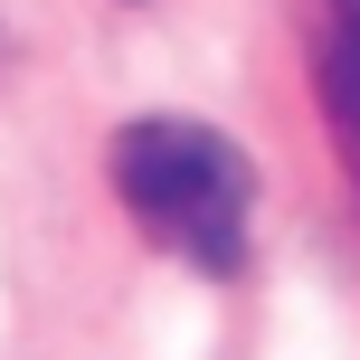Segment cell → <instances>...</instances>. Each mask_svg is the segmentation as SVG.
Here are the masks:
<instances>
[{
  "label": "cell",
  "mask_w": 360,
  "mask_h": 360,
  "mask_svg": "<svg viewBox=\"0 0 360 360\" xmlns=\"http://www.w3.org/2000/svg\"><path fill=\"white\" fill-rule=\"evenodd\" d=\"M114 199L133 209V228L152 247H171L199 275H237L247 256V209H256V171L218 124L190 114H143L114 133Z\"/></svg>",
  "instance_id": "cell-1"
},
{
  "label": "cell",
  "mask_w": 360,
  "mask_h": 360,
  "mask_svg": "<svg viewBox=\"0 0 360 360\" xmlns=\"http://www.w3.org/2000/svg\"><path fill=\"white\" fill-rule=\"evenodd\" d=\"M313 86H323V114H332L342 162L360 180V0H323L313 10Z\"/></svg>",
  "instance_id": "cell-2"
}]
</instances>
